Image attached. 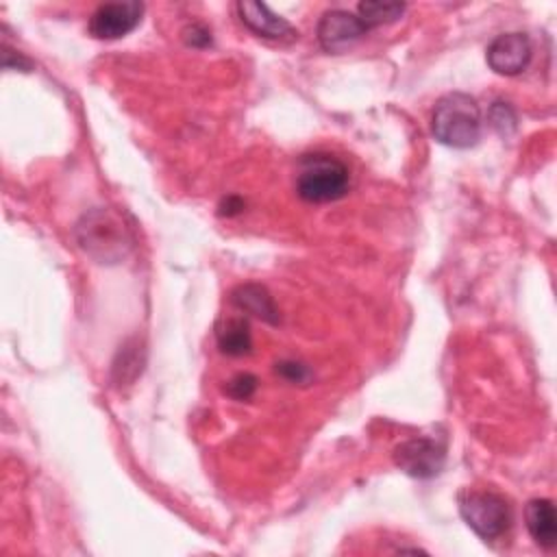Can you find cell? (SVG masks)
<instances>
[{
    "instance_id": "obj_8",
    "label": "cell",
    "mask_w": 557,
    "mask_h": 557,
    "mask_svg": "<svg viewBox=\"0 0 557 557\" xmlns=\"http://www.w3.org/2000/svg\"><path fill=\"white\" fill-rule=\"evenodd\" d=\"M531 41L524 33H505L498 35L487 46V65L503 76L520 74L531 61Z\"/></svg>"
},
{
    "instance_id": "obj_7",
    "label": "cell",
    "mask_w": 557,
    "mask_h": 557,
    "mask_svg": "<svg viewBox=\"0 0 557 557\" xmlns=\"http://www.w3.org/2000/svg\"><path fill=\"white\" fill-rule=\"evenodd\" d=\"M141 2H109L98 7L89 17V33L96 39H120L141 20Z\"/></svg>"
},
{
    "instance_id": "obj_4",
    "label": "cell",
    "mask_w": 557,
    "mask_h": 557,
    "mask_svg": "<svg viewBox=\"0 0 557 557\" xmlns=\"http://www.w3.org/2000/svg\"><path fill=\"white\" fill-rule=\"evenodd\" d=\"M459 511L466 524L481 540H496L511 527V507L500 494L468 492L459 500Z\"/></svg>"
},
{
    "instance_id": "obj_16",
    "label": "cell",
    "mask_w": 557,
    "mask_h": 557,
    "mask_svg": "<svg viewBox=\"0 0 557 557\" xmlns=\"http://www.w3.org/2000/svg\"><path fill=\"white\" fill-rule=\"evenodd\" d=\"M276 372L292 383H307L311 379V372L302 363H296V361L276 363Z\"/></svg>"
},
{
    "instance_id": "obj_13",
    "label": "cell",
    "mask_w": 557,
    "mask_h": 557,
    "mask_svg": "<svg viewBox=\"0 0 557 557\" xmlns=\"http://www.w3.org/2000/svg\"><path fill=\"white\" fill-rule=\"evenodd\" d=\"M405 4L403 2H379V0H366L359 2L357 7V15L361 17V22L368 28L381 26V24H389L396 22L403 13H405Z\"/></svg>"
},
{
    "instance_id": "obj_17",
    "label": "cell",
    "mask_w": 557,
    "mask_h": 557,
    "mask_svg": "<svg viewBox=\"0 0 557 557\" xmlns=\"http://www.w3.org/2000/svg\"><path fill=\"white\" fill-rule=\"evenodd\" d=\"M185 41L194 48H205L211 44V33L200 26V24H191L187 30H185Z\"/></svg>"
},
{
    "instance_id": "obj_12",
    "label": "cell",
    "mask_w": 557,
    "mask_h": 557,
    "mask_svg": "<svg viewBox=\"0 0 557 557\" xmlns=\"http://www.w3.org/2000/svg\"><path fill=\"white\" fill-rule=\"evenodd\" d=\"M215 339L220 352L228 357H242L248 355L252 348V335L250 324L244 318H228L215 329Z\"/></svg>"
},
{
    "instance_id": "obj_2",
    "label": "cell",
    "mask_w": 557,
    "mask_h": 557,
    "mask_svg": "<svg viewBox=\"0 0 557 557\" xmlns=\"http://www.w3.org/2000/svg\"><path fill=\"white\" fill-rule=\"evenodd\" d=\"M433 137L450 148H470L481 137V111L472 96L453 91L437 100L431 117Z\"/></svg>"
},
{
    "instance_id": "obj_5",
    "label": "cell",
    "mask_w": 557,
    "mask_h": 557,
    "mask_svg": "<svg viewBox=\"0 0 557 557\" xmlns=\"http://www.w3.org/2000/svg\"><path fill=\"white\" fill-rule=\"evenodd\" d=\"M394 463L413 479H431L446 463V448L431 437H411L394 448Z\"/></svg>"
},
{
    "instance_id": "obj_9",
    "label": "cell",
    "mask_w": 557,
    "mask_h": 557,
    "mask_svg": "<svg viewBox=\"0 0 557 557\" xmlns=\"http://www.w3.org/2000/svg\"><path fill=\"white\" fill-rule=\"evenodd\" d=\"M237 13L242 24L259 37L274 41H294L298 37V30L263 2H237Z\"/></svg>"
},
{
    "instance_id": "obj_15",
    "label": "cell",
    "mask_w": 557,
    "mask_h": 557,
    "mask_svg": "<svg viewBox=\"0 0 557 557\" xmlns=\"http://www.w3.org/2000/svg\"><path fill=\"white\" fill-rule=\"evenodd\" d=\"M255 389H257V379H255L252 374H248V372L235 374V376L226 383V394H228L231 398H235V400H246V398H250V396L255 394Z\"/></svg>"
},
{
    "instance_id": "obj_3",
    "label": "cell",
    "mask_w": 557,
    "mask_h": 557,
    "mask_svg": "<svg viewBox=\"0 0 557 557\" xmlns=\"http://www.w3.org/2000/svg\"><path fill=\"white\" fill-rule=\"evenodd\" d=\"M348 168L333 154H305L296 172V191L307 202H333L348 191Z\"/></svg>"
},
{
    "instance_id": "obj_6",
    "label": "cell",
    "mask_w": 557,
    "mask_h": 557,
    "mask_svg": "<svg viewBox=\"0 0 557 557\" xmlns=\"http://www.w3.org/2000/svg\"><path fill=\"white\" fill-rule=\"evenodd\" d=\"M370 28L357 13L344 9H331L318 24V41L326 52H344L352 48Z\"/></svg>"
},
{
    "instance_id": "obj_14",
    "label": "cell",
    "mask_w": 557,
    "mask_h": 557,
    "mask_svg": "<svg viewBox=\"0 0 557 557\" xmlns=\"http://www.w3.org/2000/svg\"><path fill=\"white\" fill-rule=\"evenodd\" d=\"M490 122L496 133L507 137L516 131V111L507 102H494L490 109Z\"/></svg>"
},
{
    "instance_id": "obj_11",
    "label": "cell",
    "mask_w": 557,
    "mask_h": 557,
    "mask_svg": "<svg viewBox=\"0 0 557 557\" xmlns=\"http://www.w3.org/2000/svg\"><path fill=\"white\" fill-rule=\"evenodd\" d=\"M231 302L237 309H242V311H246V313H250L255 318H261L263 322H270V324L278 322V309H276L270 292L265 287H261V285H252V283L239 285L231 294Z\"/></svg>"
},
{
    "instance_id": "obj_1",
    "label": "cell",
    "mask_w": 557,
    "mask_h": 557,
    "mask_svg": "<svg viewBox=\"0 0 557 557\" xmlns=\"http://www.w3.org/2000/svg\"><path fill=\"white\" fill-rule=\"evenodd\" d=\"M78 246L98 263H117L133 248L131 228L111 209H94L76 224Z\"/></svg>"
},
{
    "instance_id": "obj_10",
    "label": "cell",
    "mask_w": 557,
    "mask_h": 557,
    "mask_svg": "<svg viewBox=\"0 0 557 557\" xmlns=\"http://www.w3.org/2000/svg\"><path fill=\"white\" fill-rule=\"evenodd\" d=\"M524 518H527V529L535 540V544L544 548H553L557 542V516H555L553 503L548 498L529 500L524 509Z\"/></svg>"
}]
</instances>
